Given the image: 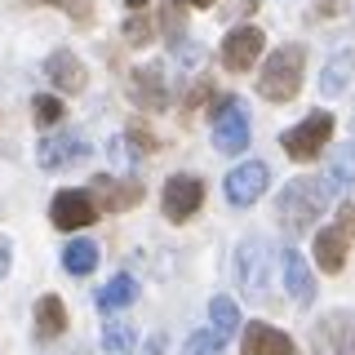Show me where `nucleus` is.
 Here are the masks:
<instances>
[{
	"mask_svg": "<svg viewBox=\"0 0 355 355\" xmlns=\"http://www.w3.org/2000/svg\"><path fill=\"white\" fill-rule=\"evenodd\" d=\"M329 196L333 187L324 178H293V182L280 187V196H275V214H280V227L288 236H302L311 231V222L329 209Z\"/></svg>",
	"mask_w": 355,
	"mask_h": 355,
	"instance_id": "f257e3e1",
	"label": "nucleus"
},
{
	"mask_svg": "<svg viewBox=\"0 0 355 355\" xmlns=\"http://www.w3.org/2000/svg\"><path fill=\"white\" fill-rule=\"evenodd\" d=\"M302 76H306V49L302 44H280V49L262 62L258 94L266 103H293L297 89H302Z\"/></svg>",
	"mask_w": 355,
	"mask_h": 355,
	"instance_id": "f03ea898",
	"label": "nucleus"
},
{
	"mask_svg": "<svg viewBox=\"0 0 355 355\" xmlns=\"http://www.w3.org/2000/svg\"><path fill=\"white\" fill-rule=\"evenodd\" d=\"M329 138H333V116H329V111H311L306 120H297L293 129H284V133H280V147H284L288 160L311 164L320 151L329 147Z\"/></svg>",
	"mask_w": 355,
	"mask_h": 355,
	"instance_id": "7ed1b4c3",
	"label": "nucleus"
},
{
	"mask_svg": "<svg viewBox=\"0 0 355 355\" xmlns=\"http://www.w3.org/2000/svg\"><path fill=\"white\" fill-rule=\"evenodd\" d=\"M214 147L222 155H240L249 147V111L231 94L218 98V107H214Z\"/></svg>",
	"mask_w": 355,
	"mask_h": 355,
	"instance_id": "20e7f679",
	"label": "nucleus"
},
{
	"mask_svg": "<svg viewBox=\"0 0 355 355\" xmlns=\"http://www.w3.org/2000/svg\"><path fill=\"white\" fill-rule=\"evenodd\" d=\"M311 351L315 355H355V311H329L311 329Z\"/></svg>",
	"mask_w": 355,
	"mask_h": 355,
	"instance_id": "39448f33",
	"label": "nucleus"
},
{
	"mask_svg": "<svg viewBox=\"0 0 355 355\" xmlns=\"http://www.w3.org/2000/svg\"><path fill=\"white\" fill-rule=\"evenodd\" d=\"M205 205V182H200L196 173H173L169 182H164V196H160V209L169 222H187L196 218V209Z\"/></svg>",
	"mask_w": 355,
	"mask_h": 355,
	"instance_id": "423d86ee",
	"label": "nucleus"
},
{
	"mask_svg": "<svg viewBox=\"0 0 355 355\" xmlns=\"http://www.w3.org/2000/svg\"><path fill=\"white\" fill-rule=\"evenodd\" d=\"M266 182H271V169H266L262 160H244L227 173V200L236 209H249L253 200L266 196Z\"/></svg>",
	"mask_w": 355,
	"mask_h": 355,
	"instance_id": "0eeeda50",
	"label": "nucleus"
},
{
	"mask_svg": "<svg viewBox=\"0 0 355 355\" xmlns=\"http://www.w3.org/2000/svg\"><path fill=\"white\" fill-rule=\"evenodd\" d=\"M89 196H94L98 214H125V209H133L142 200V182L138 178H94Z\"/></svg>",
	"mask_w": 355,
	"mask_h": 355,
	"instance_id": "6e6552de",
	"label": "nucleus"
},
{
	"mask_svg": "<svg viewBox=\"0 0 355 355\" xmlns=\"http://www.w3.org/2000/svg\"><path fill=\"white\" fill-rule=\"evenodd\" d=\"M236 280H240V293L249 297V302L266 293V244L258 236L240 244V253H236Z\"/></svg>",
	"mask_w": 355,
	"mask_h": 355,
	"instance_id": "1a4fd4ad",
	"label": "nucleus"
},
{
	"mask_svg": "<svg viewBox=\"0 0 355 355\" xmlns=\"http://www.w3.org/2000/svg\"><path fill=\"white\" fill-rule=\"evenodd\" d=\"M129 98L142 111H164L169 107V85H164V67L147 62V67H133L129 71Z\"/></svg>",
	"mask_w": 355,
	"mask_h": 355,
	"instance_id": "9d476101",
	"label": "nucleus"
},
{
	"mask_svg": "<svg viewBox=\"0 0 355 355\" xmlns=\"http://www.w3.org/2000/svg\"><path fill=\"white\" fill-rule=\"evenodd\" d=\"M85 155H89L85 138H80V133H71V129H62V133H44L40 147H36L40 169H49V173H58V169H67V164L85 160Z\"/></svg>",
	"mask_w": 355,
	"mask_h": 355,
	"instance_id": "9b49d317",
	"label": "nucleus"
},
{
	"mask_svg": "<svg viewBox=\"0 0 355 355\" xmlns=\"http://www.w3.org/2000/svg\"><path fill=\"white\" fill-rule=\"evenodd\" d=\"M262 49H266V36L258 27H231L227 40H222V67L227 71H249L262 58Z\"/></svg>",
	"mask_w": 355,
	"mask_h": 355,
	"instance_id": "f8f14e48",
	"label": "nucleus"
},
{
	"mask_svg": "<svg viewBox=\"0 0 355 355\" xmlns=\"http://www.w3.org/2000/svg\"><path fill=\"white\" fill-rule=\"evenodd\" d=\"M94 218H98V205H94V196H89V191H58V196H53V205H49V222L58 231H80Z\"/></svg>",
	"mask_w": 355,
	"mask_h": 355,
	"instance_id": "ddd939ff",
	"label": "nucleus"
},
{
	"mask_svg": "<svg viewBox=\"0 0 355 355\" xmlns=\"http://www.w3.org/2000/svg\"><path fill=\"white\" fill-rule=\"evenodd\" d=\"M44 76H49V85L58 89V94H80V89L89 85L85 62L76 58L71 49H53L49 58H44Z\"/></svg>",
	"mask_w": 355,
	"mask_h": 355,
	"instance_id": "4468645a",
	"label": "nucleus"
},
{
	"mask_svg": "<svg viewBox=\"0 0 355 355\" xmlns=\"http://www.w3.org/2000/svg\"><path fill=\"white\" fill-rule=\"evenodd\" d=\"M240 351L244 355H293V338L280 333L275 324L253 320V324H244V333H240Z\"/></svg>",
	"mask_w": 355,
	"mask_h": 355,
	"instance_id": "2eb2a0df",
	"label": "nucleus"
},
{
	"mask_svg": "<svg viewBox=\"0 0 355 355\" xmlns=\"http://www.w3.org/2000/svg\"><path fill=\"white\" fill-rule=\"evenodd\" d=\"M280 271H284V288L297 306H311L315 302V280H311V266L297 249H284L280 253Z\"/></svg>",
	"mask_w": 355,
	"mask_h": 355,
	"instance_id": "dca6fc26",
	"label": "nucleus"
},
{
	"mask_svg": "<svg viewBox=\"0 0 355 355\" xmlns=\"http://www.w3.org/2000/svg\"><path fill=\"white\" fill-rule=\"evenodd\" d=\"M347 236H342L338 227H324V231H315V244H311V253H315V266L324 275H342L347 271Z\"/></svg>",
	"mask_w": 355,
	"mask_h": 355,
	"instance_id": "f3484780",
	"label": "nucleus"
},
{
	"mask_svg": "<svg viewBox=\"0 0 355 355\" xmlns=\"http://www.w3.org/2000/svg\"><path fill=\"white\" fill-rule=\"evenodd\" d=\"M138 302V280H133L129 271H120V275H111V280L98 288V311H120V306H133Z\"/></svg>",
	"mask_w": 355,
	"mask_h": 355,
	"instance_id": "a211bd4d",
	"label": "nucleus"
},
{
	"mask_svg": "<svg viewBox=\"0 0 355 355\" xmlns=\"http://www.w3.org/2000/svg\"><path fill=\"white\" fill-rule=\"evenodd\" d=\"M355 76V49H338L333 58L324 62V76H320V94L324 98H338L342 89H347V80Z\"/></svg>",
	"mask_w": 355,
	"mask_h": 355,
	"instance_id": "6ab92c4d",
	"label": "nucleus"
},
{
	"mask_svg": "<svg viewBox=\"0 0 355 355\" xmlns=\"http://www.w3.org/2000/svg\"><path fill=\"white\" fill-rule=\"evenodd\" d=\"M62 329H67V306H62V297L44 293L40 302H36V338H40V342L62 338Z\"/></svg>",
	"mask_w": 355,
	"mask_h": 355,
	"instance_id": "aec40b11",
	"label": "nucleus"
},
{
	"mask_svg": "<svg viewBox=\"0 0 355 355\" xmlns=\"http://www.w3.org/2000/svg\"><path fill=\"white\" fill-rule=\"evenodd\" d=\"M209 320H214V324H209V329H214L222 342H231V338H236V333H240V306L231 302L227 293H218L214 302H209Z\"/></svg>",
	"mask_w": 355,
	"mask_h": 355,
	"instance_id": "412c9836",
	"label": "nucleus"
},
{
	"mask_svg": "<svg viewBox=\"0 0 355 355\" xmlns=\"http://www.w3.org/2000/svg\"><path fill=\"white\" fill-rule=\"evenodd\" d=\"M103 351L107 355H133L138 351V333L129 320H107L103 324Z\"/></svg>",
	"mask_w": 355,
	"mask_h": 355,
	"instance_id": "4be33fe9",
	"label": "nucleus"
},
{
	"mask_svg": "<svg viewBox=\"0 0 355 355\" xmlns=\"http://www.w3.org/2000/svg\"><path fill=\"white\" fill-rule=\"evenodd\" d=\"M324 182L333 187V191H342V187H351L355 182V142H347V147H338L329 155V173H324Z\"/></svg>",
	"mask_w": 355,
	"mask_h": 355,
	"instance_id": "5701e85b",
	"label": "nucleus"
},
{
	"mask_svg": "<svg viewBox=\"0 0 355 355\" xmlns=\"http://www.w3.org/2000/svg\"><path fill=\"white\" fill-rule=\"evenodd\" d=\"M62 266H67V271H71V275H89V271H94V266H98V244L94 240H71V244H67V249H62Z\"/></svg>",
	"mask_w": 355,
	"mask_h": 355,
	"instance_id": "b1692460",
	"label": "nucleus"
},
{
	"mask_svg": "<svg viewBox=\"0 0 355 355\" xmlns=\"http://www.w3.org/2000/svg\"><path fill=\"white\" fill-rule=\"evenodd\" d=\"M222 347H227V342H222L214 329H196L191 338H187L182 355H222Z\"/></svg>",
	"mask_w": 355,
	"mask_h": 355,
	"instance_id": "393cba45",
	"label": "nucleus"
},
{
	"mask_svg": "<svg viewBox=\"0 0 355 355\" xmlns=\"http://www.w3.org/2000/svg\"><path fill=\"white\" fill-rule=\"evenodd\" d=\"M31 116H36L40 129H49V125H58V120H62V103L53 94H36V98H31Z\"/></svg>",
	"mask_w": 355,
	"mask_h": 355,
	"instance_id": "a878e982",
	"label": "nucleus"
},
{
	"mask_svg": "<svg viewBox=\"0 0 355 355\" xmlns=\"http://www.w3.org/2000/svg\"><path fill=\"white\" fill-rule=\"evenodd\" d=\"M160 27L169 31L173 44H182V31H187V9H182V0H169V5L160 9Z\"/></svg>",
	"mask_w": 355,
	"mask_h": 355,
	"instance_id": "bb28decb",
	"label": "nucleus"
},
{
	"mask_svg": "<svg viewBox=\"0 0 355 355\" xmlns=\"http://www.w3.org/2000/svg\"><path fill=\"white\" fill-rule=\"evenodd\" d=\"M40 5H53V9H62L71 22H80V27H89L94 22V0H40Z\"/></svg>",
	"mask_w": 355,
	"mask_h": 355,
	"instance_id": "cd10ccee",
	"label": "nucleus"
},
{
	"mask_svg": "<svg viewBox=\"0 0 355 355\" xmlns=\"http://www.w3.org/2000/svg\"><path fill=\"white\" fill-rule=\"evenodd\" d=\"M151 36H155L151 18H147V14H129V22H125V40H129V44H147Z\"/></svg>",
	"mask_w": 355,
	"mask_h": 355,
	"instance_id": "c85d7f7f",
	"label": "nucleus"
},
{
	"mask_svg": "<svg viewBox=\"0 0 355 355\" xmlns=\"http://www.w3.org/2000/svg\"><path fill=\"white\" fill-rule=\"evenodd\" d=\"M333 227H338L347 240H355V205H342V209H338V222H333Z\"/></svg>",
	"mask_w": 355,
	"mask_h": 355,
	"instance_id": "c756f323",
	"label": "nucleus"
},
{
	"mask_svg": "<svg viewBox=\"0 0 355 355\" xmlns=\"http://www.w3.org/2000/svg\"><path fill=\"white\" fill-rule=\"evenodd\" d=\"M315 14H320V18H333V14H342V0H320V5H315Z\"/></svg>",
	"mask_w": 355,
	"mask_h": 355,
	"instance_id": "7c9ffc66",
	"label": "nucleus"
},
{
	"mask_svg": "<svg viewBox=\"0 0 355 355\" xmlns=\"http://www.w3.org/2000/svg\"><path fill=\"white\" fill-rule=\"evenodd\" d=\"M125 5L133 9V14H142V9H147V5H151V0H125Z\"/></svg>",
	"mask_w": 355,
	"mask_h": 355,
	"instance_id": "2f4dec72",
	"label": "nucleus"
},
{
	"mask_svg": "<svg viewBox=\"0 0 355 355\" xmlns=\"http://www.w3.org/2000/svg\"><path fill=\"white\" fill-rule=\"evenodd\" d=\"M0 271H9V244H0Z\"/></svg>",
	"mask_w": 355,
	"mask_h": 355,
	"instance_id": "473e14b6",
	"label": "nucleus"
},
{
	"mask_svg": "<svg viewBox=\"0 0 355 355\" xmlns=\"http://www.w3.org/2000/svg\"><path fill=\"white\" fill-rule=\"evenodd\" d=\"M187 5H196V9H205V5H218V0H187Z\"/></svg>",
	"mask_w": 355,
	"mask_h": 355,
	"instance_id": "72a5a7b5",
	"label": "nucleus"
},
{
	"mask_svg": "<svg viewBox=\"0 0 355 355\" xmlns=\"http://www.w3.org/2000/svg\"><path fill=\"white\" fill-rule=\"evenodd\" d=\"M351 129H355V120H351Z\"/></svg>",
	"mask_w": 355,
	"mask_h": 355,
	"instance_id": "f704fd0d",
	"label": "nucleus"
}]
</instances>
